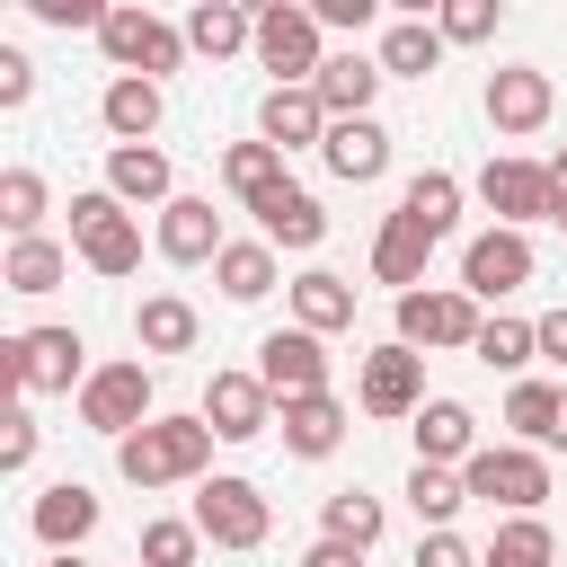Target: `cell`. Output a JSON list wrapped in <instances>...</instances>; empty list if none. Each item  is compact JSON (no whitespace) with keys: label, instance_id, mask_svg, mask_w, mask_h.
<instances>
[{"label":"cell","instance_id":"38","mask_svg":"<svg viewBox=\"0 0 567 567\" xmlns=\"http://www.w3.org/2000/svg\"><path fill=\"white\" fill-rule=\"evenodd\" d=\"M35 221H44V177L35 168H0V230L35 239Z\"/></svg>","mask_w":567,"mask_h":567},{"label":"cell","instance_id":"27","mask_svg":"<svg viewBox=\"0 0 567 567\" xmlns=\"http://www.w3.org/2000/svg\"><path fill=\"white\" fill-rule=\"evenodd\" d=\"M97 115H106L115 151H124V142H151V133H159V80H106Z\"/></svg>","mask_w":567,"mask_h":567},{"label":"cell","instance_id":"32","mask_svg":"<svg viewBox=\"0 0 567 567\" xmlns=\"http://www.w3.org/2000/svg\"><path fill=\"white\" fill-rule=\"evenodd\" d=\"M221 177H230V195H239V204H266L275 186H292L275 142H230V151H221Z\"/></svg>","mask_w":567,"mask_h":567},{"label":"cell","instance_id":"44","mask_svg":"<svg viewBox=\"0 0 567 567\" xmlns=\"http://www.w3.org/2000/svg\"><path fill=\"white\" fill-rule=\"evenodd\" d=\"M27 97H35V62L0 44V106H27Z\"/></svg>","mask_w":567,"mask_h":567},{"label":"cell","instance_id":"39","mask_svg":"<svg viewBox=\"0 0 567 567\" xmlns=\"http://www.w3.org/2000/svg\"><path fill=\"white\" fill-rule=\"evenodd\" d=\"M470 354H478V363H487V372H523V363H532V354H540V337H532V319H487V328H478V346H470Z\"/></svg>","mask_w":567,"mask_h":567},{"label":"cell","instance_id":"7","mask_svg":"<svg viewBox=\"0 0 567 567\" xmlns=\"http://www.w3.org/2000/svg\"><path fill=\"white\" fill-rule=\"evenodd\" d=\"M80 354H89L80 328H27L0 346V372H9V390H71V381H89Z\"/></svg>","mask_w":567,"mask_h":567},{"label":"cell","instance_id":"17","mask_svg":"<svg viewBox=\"0 0 567 567\" xmlns=\"http://www.w3.org/2000/svg\"><path fill=\"white\" fill-rule=\"evenodd\" d=\"M230 239H221V213L204 204V195H177L168 213H159V257L168 266H204V257H221Z\"/></svg>","mask_w":567,"mask_h":567},{"label":"cell","instance_id":"21","mask_svg":"<svg viewBox=\"0 0 567 567\" xmlns=\"http://www.w3.org/2000/svg\"><path fill=\"white\" fill-rule=\"evenodd\" d=\"M106 195L115 204H177V186H168V151H151V142H124V151H106Z\"/></svg>","mask_w":567,"mask_h":567},{"label":"cell","instance_id":"33","mask_svg":"<svg viewBox=\"0 0 567 567\" xmlns=\"http://www.w3.org/2000/svg\"><path fill=\"white\" fill-rule=\"evenodd\" d=\"M62 275H71V248H62V239H44V230H35V239H9V266H0L9 292H53Z\"/></svg>","mask_w":567,"mask_h":567},{"label":"cell","instance_id":"6","mask_svg":"<svg viewBox=\"0 0 567 567\" xmlns=\"http://www.w3.org/2000/svg\"><path fill=\"white\" fill-rule=\"evenodd\" d=\"M71 239H80V266L89 275H133L142 266V230L115 195H71Z\"/></svg>","mask_w":567,"mask_h":567},{"label":"cell","instance_id":"22","mask_svg":"<svg viewBox=\"0 0 567 567\" xmlns=\"http://www.w3.org/2000/svg\"><path fill=\"white\" fill-rule=\"evenodd\" d=\"M257 213V230H266V248H319L328 239V213H319V195L310 186H275L266 204H248Z\"/></svg>","mask_w":567,"mask_h":567},{"label":"cell","instance_id":"51","mask_svg":"<svg viewBox=\"0 0 567 567\" xmlns=\"http://www.w3.org/2000/svg\"><path fill=\"white\" fill-rule=\"evenodd\" d=\"M549 443H558V452H567V399H558V434H549Z\"/></svg>","mask_w":567,"mask_h":567},{"label":"cell","instance_id":"31","mask_svg":"<svg viewBox=\"0 0 567 567\" xmlns=\"http://www.w3.org/2000/svg\"><path fill=\"white\" fill-rule=\"evenodd\" d=\"M186 44L195 53H239V44H257V18L239 9V0H195V18H186Z\"/></svg>","mask_w":567,"mask_h":567},{"label":"cell","instance_id":"12","mask_svg":"<svg viewBox=\"0 0 567 567\" xmlns=\"http://www.w3.org/2000/svg\"><path fill=\"white\" fill-rule=\"evenodd\" d=\"M257 381L275 390V408L319 399V390H328V354H319V337H310V328H275V337L257 346Z\"/></svg>","mask_w":567,"mask_h":567},{"label":"cell","instance_id":"49","mask_svg":"<svg viewBox=\"0 0 567 567\" xmlns=\"http://www.w3.org/2000/svg\"><path fill=\"white\" fill-rule=\"evenodd\" d=\"M301 567H363V549H346V540H319V549H301Z\"/></svg>","mask_w":567,"mask_h":567},{"label":"cell","instance_id":"14","mask_svg":"<svg viewBox=\"0 0 567 567\" xmlns=\"http://www.w3.org/2000/svg\"><path fill=\"white\" fill-rule=\"evenodd\" d=\"M363 408L372 416H416L425 408V354L416 346H372L363 354Z\"/></svg>","mask_w":567,"mask_h":567},{"label":"cell","instance_id":"16","mask_svg":"<svg viewBox=\"0 0 567 567\" xmlns=\"http://www.w3.org/2000/svg\"><path fill=\"white\" fill-rule=\"evenodd\" d=\"M408 425H416V461H425V470H452V461L470 470V461H478V416H470L461 399H425Z\"/></svg>","mask_w":567,"mask_h":567},{"label":"cell","instance_id":"34","mask_svg":"<svg viewBox=\"0 0 567 567\" xmlns=\"http://www.w3.org/2000/svg\"><path fill=\"white\" fill-rule=\"evenodd\" d=\"M213 284H221L230 301H266V292H275V248H266V239H230V248L213 257Z\"/></svg>","mask_w":567,"mask_h":567},{"label":"cell","instance_id":"48","mask_svg":"<svg viewBox=\"0 0 567 567\" xmlns=\"http://www.w3.org/2000/svg\"><path fill=\"white\" fill-rule=\"evenodd\" d=\"M532 337H540V354H549V363H567V310H549V319H532Z\"/></svg>","mask_w":567,"mask_h":567},{"label":"cell","instance_id":"50","mask_svg":"<svg viewBox=\"0 0 567 567\" xmlns=\"http://www.w3.org/2000/svg\"><path fill=\"white\" fill-rule=\"evenodd\" d=\"M549 186H558V221H567V151L549 159Z\"/></svg>","mask_w":567,"mask_h":567},{"label":"cell","instance_id":"52","mask_svg":"<svg viewBox=\"0 0 567 567\" xmlns=\"http://www.w3.org/2000/svg\"><path fill=\"white\" fill-rule=\"evenodd\" d=\"M53 567H80V558H53Z\"/></svg>","mask_w":567,"mask_h":567},{"label":"cell","instance_id":"18","mask_svg":"<svg viewBox=\"0 0 567 567\" xmlns=\"http://www.w3.org/2000/svg\"><path fill=\"white\" fill-rule=\"evenodd\" d=\"M27 523H35V540H44L53 558H71V549L97 532V496H89L80 478H62V487H44V496H35V514H27Z\"/></svg>","mask_w":567,"mask_h":567},{"label":"cell","instance_id":"41","mask_svg":"<svg viewBox=\"0 0 567 567\" xmlns=\"http://www.w3.org/2000/svg\"><path fill=\"white\" fill-rule=\"evenodd\" d=\"M195 549H204V532L177 523V514H159V523H142V558L133 567H195Z\"/></svg>","mask_w":567,"mask_h":567},{"label":"cell","instance_id":"28","mask_svg":"<svg viewBox=\"0 0 567 567\" xmlns=\"http://www.w3.org/2000/svg\"><path fill=\"white\" fill-rule=\"evenodd\" d=\"M399 213H408L425 239H443V230L461 221V177H452V168H416L408 195H399Z\"/></svg>","mask_w":567,"mask_h":567},{"label":"cell","instance_id":"35","mask_svg":"<svg viewBox=\"0 0 567 567\" xmlns=\"http://www.w3.org/2000/svg\"><path fill=\"white\" fill-rule=\"evenodd\" d=\"M558 558V540H549V523L540 514H505L496 523V540L478 549V567H549Z\"/></svg>","mask_w":567,"mask_h":567},{"label":"cell","instance_id":"42","mask_svg":"<svg viewBox=\"0 0 567 567\" xmlns=\"http://www.w3.org/2000/svg\"><path fill=\"white\" fill-rule=\"evenodd\" d=\"M434 27H443V44H487L496 35V0H452Z\"/></svg>","mask_w":567,"mask_h":567},{"label":"cell","instance_id":"8","mask_svg":"<svg viewBox=\"0 0 567 567\" xmlns=\"http://www.w3.org/2000/svg\"><path fill=\"white\" fill-rule=\"evenodd\" d=\"M80 425H97V434H142L151 425V372H142V354L133 363H97L89 381H80Z\"/></svg>","mask_w":567,"mask_h":567},{"label":"cell","instance_id":"45","mask_svg":"<svg viewBox=\"0 0 567 567\" xmlns=\"http://www.w3.org/2000/svg\"><path fill=\"white\" fill-rule=\"evenodd\" d=\"M416 567H478V558H470L461 532H425V540H416Z\"/></svg>","mask_w":567,"mask_h":567},{"label":"cell","instance_id":"37","mask_svg":"<svg viewBox=\"0 0 567 567\" xmlns=\"http://www.w3.org/2000/svg\"><path fill=\"white\" fill-rule=\"evenodd\" d=\"M408 505H416V523L443 532V523L470 505V487H461V470H425V461H416V470H408Z\"/></svg>","mask_w":567,"mask_h":567},{"label":"cell","instance_id":"36","mask_svg":"<svg viewBox=\"0 0 567 567\" xmlns=\"http://www.w3.org/2000/svg\"><path fill=\"white\" fill-rule=\"evenodd\" d=\"M558 399H567L558 381H523V390L505 399V425H514L532 452H549V434H558Z\"/></svg>","mask_w":567,"mask_h":567},{"label":"cell","instance_id":"2","mask_svg":"<svg viewBox=\"0 0 567 567\" xmlns=\"http://www.w3.org/2000/svg\"><path fill=\"white\" fill-rule=\"evenodd\" d=\"M461 487H470V505H505V514H540V496H549V461L532 452V443H487L470 470H461Z\"/></svg>","mask_w":567,"mask_h":567},{"label":"cell","instance_id":"46","mask_svg":"<svg viewBox=\"0 0 567 567\" xmlns=\"http://www.w3.org/2000/svg\"><path fill=\"white\" fill-rule=\"evenodd\" d=\"M27 461H35V416L18 408V416H9V434H0V470H27Z\"/></svg>","mask_w":567,"mask_h":567},{"label":"cell","instance_id":"20","mask_svg":"<svg viewBox=\"0 0 567 567\" xmlns=\"http://www.w3.org/2000/svg\"><path fill=\"white\" fill-rule=\"evenodd\" d=\"M257 142H275V151H310V142H328V106H319L310 89H266V106H257Z\"/></svg>","mask_w":567,"mask_h":567},{"label":"cell","instance_id":"47","mask_svg":"<svg viewBox=\"0 0 567 567\" xmlns=\"http://www.w3.org/2000/svg\"><path fill=\"white\" fill-rule=\"evenodd\" d=\"M319 27H372V0H319Z\"/></svg>","mask_w":567,"mask_h":567},{"label":"cell","instance_id":"25","mask_svg":"<svg viewBox=\"0 0 567 567\" xmlns=\"http://www.w3.org/2000/svg\"><path fill=\"white\" fill-rule=\"evenodd\" d=\"M292 328H310V337L354 328V284H346V275H328V266H310V275L292 284Z\"/></svg>","mask_w":567,"mask_h":567},{"label":"cell","instance_id":"40","mask_svg":"<svg viewBox=\"0 0 567 567\" xmlns=\"http://www.w3.org/2000/svg\"><path fill=\"white\" fill-rule=\"evenodd\" d=\"M328 540H346V549H372L381 540V496H363V487H346V496H328Z\"/></svg>","mask_w":567,"mask_h":567},{"label":"cell","instance_id":"13","mask_svg":"<svg viewBox=\"0 0 567 567\" xmlns=\"http://www.w3.org/2000/svg\"><path fill=\"white\" fill-rule=\"evenodd\" d=\"M204 425H213L221 443H257V434L275 425V390H266L257 372H213V381H204Z\"/></svg>","mask_w":567,"mask_h":567},{"label":"cell","instance_id":"26","mask_svg":"<svg viewBox=\"0 0 567 567\" xmlns=\"http://www.w3.org/2000/svg\"><path fill=\"white\" fill-rule=\"evenodd\" d=\"M434 62H443V27L390 18V35H381V80H434Z\"/></svg>","mask_w":567,"mask_h":567},{"label":"cell","instance_id":"4","mask_svg":"<svg viewBox=\"0 0 567 567\" xmlns=\"http://www.w3.org/2000/svg\"><path fill=\"white\" fill-rule=\"evenodd\" d=\"M97 44H106V62H115L124 80H159V71H177V62H186V27L151 18V9H106Z\"/></svg>","mask_w":567,"mask_h":567},{"label":"cell","instance_id":"1","mask_svg":"<svg viewBox=\"0 0 567 567\" xmlns=\"http://www.w3.org/2000/svg\"><path fill=\"white\" fill-rule=\"evenodd\" d=\"M213 443H221V434H213L204 416H151L142 434L115 443V470H124L133 487H177V478H204Z\"/></svg>","mask_w":567,"mask_h":567},{"label":"cell","instance_id":"3","mask_svg":"<svg viewBox=\"0 0 567 567\" xmlns=\"http://www.w3.org/2000/svg\"><path fill=\"white\" fill-rule=\"evenodd\" d=\"M186 523H195L213 549H257V540L275 532V505H266V487H257V478H204Z\"/></svg>","mask_w":567,"mask_h":567},{"label":"cell","instance_id":"43","mask_svg":"<svg viewBox=\"0 0 567 567\" xmlns=\"http://www.w3.org/2000/svg\"><path fill=\"white\" fill-rule=\"evenodd\" d=\"M27 9H35L44 27H106V9H97V0H27Z\"/></svg>","mask_w":567,"mask_h":567},{"label":"cell","instance_id":"5","mask_svg":"<svg viewBox=\"0 0 567 567\" xmlns=\"http://www.w3.org/2000/svg\"><path fill=\"white\" fill-rule=\"evenodd\" d=\"M257 62L275 71V89H310L319 80V9H292V0H266L257 9Z\"/></svg>","mask_w":567,"mask_h":567},{"label":"cell","instance_id":"11","mask_svg":"<svg viewBox=\"0 0 567 567\" xmlns=\"http://www.w3.org/2000/svg\"><path fill=\"white\" fill-rule=\"evenodd\" d=\"M532 284V239L523 230H478L470 248H461V292L470 301H505V292H523Z\"/></svg>","mask_w":567,"mask_h":567},{"label":"cell","instance_id":"10","mask_svg":"<svg viewBox=\"0 0 567 567\" xmlns=\"http://www.w3.org/2000/svg\"><path fill=\"white\" fill-rule=\"evenodd\" d=\"M478 301L452 284V292H399V346H478Z\"/></svg>","mask_w":567,"mask_h":567},{"label":"cell","instance_id":"9","mask_svg":"<svg viewBox=\"0 0 567 567\" xmlns=\"http://www.w3.org/2000/svg\"><path fill=\"white\" fill-rule=\"evenodd\" d=\"M478 204L496 213V230H523V221H558V186L540 159H487L478 168Z\"/></svg>","mask_w":567,"mask_h":567},{"label":"cell","instance_id":"23","mask_svg":"<svg viewBox=\"0 0 567 567\" xmlns=\"http://www.w3.org/2000/svg\"><path fill=\"white\" fill-rule=\"evenodd\" d=\"M319 159L346 177V186H372L381 168H390V133L372 124V115H354V124H328V142H319Z\"/></svg>","mask_w":567,"mask_h":567},{"label":"cell","instance_id":"24","mask_svg":"<svg viewBox=\"0 0 567 567\" xmlns=\"http://www.w3.org/2000/svg\"><path fill=\"white\" fill-rule=\"evenodd\" d=\"M425 257H434V239H425L408 213H390V221H381V239H372V275H381V284H399V292H425Z\"/></svg>","mask_w":567,"mask_h":567},{"label":"cell","instance_id":"15","mask_svg":"<svg viewBox=\"0 0 567 567\" xmlns=\"http://www.w3.org/2000/svg\"><path fill=\"white\" fill-rule=\"evenodd\" d=\"M549 71H532V62H505V71H487V124L496 133H540L549 124Z\"/></svg>","mask_w":567,"mask_h":567},{"label":"cell","instance_id":"19","mask_svg":"<svg viewBox=\"0 0 567 567\" xmlns=\"http://www.w3.org/2000/svg\"><path fill=\"white\" fill-rule=\"evenodd\" d=\"M372 89H381V62H363V53H328V62H319V80H310V97L328 106V124L372 115Z\"/></svg>","mask_w":567,"mask_h":567},{"label":"cell","instance_id":"30","mask_svg":"<svg viewBox=\"0 0 567 567\" xmlns=\"http://www.w3.org/2000/svg\"><path fill=\"white\" fill-rule=\"evenodd\" d=\"M284 443H292L301 461H328V452L346 443V408H337L328 390H319V399H292V408H284Z\"/></svg>","mask_w":567,"mask_h":567},{"label":"cell","instance_id":"29","mask_svg":"<svg viewBox=\"0 0 567 567\" xmlns=\"http://www.w3.org/2000/svg\"><path fill=\"white\" fill-rule=\"evenodd\" d=\"M133 337H142V354H186V346L204 337V319H195V301L151 292V301H142V319H133Z\"/></svg>","mask_w":567,"mask_h":567}]
</instances>
